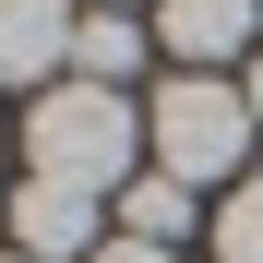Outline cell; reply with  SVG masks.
<instances>
[{"instance_id":"obj_1","label":"cell","mask_w":263,"mask_h":263,"mask_svg":"<svg viewBox=\"0 0 263 263\" xmlns=\"http://www.w3.org/2000/svg\"><path fill=\"white\" fill-rule=\"evenodd\" d=\"M24 156H36V180L108 203V192L144 180V120H132L120 84H48V96L24 108Z\"/></svg>"},{"instance_id":"obj_2","label":"cell","mask_w":263,"mask_h":263,"mask_svg":"<svg viewBox=\"0 0 263 263\" xmlns=\"http://www.w3.org/2000/svg\"><path fill=\"white\" fill-rule=\"evenodd\" d=\"M251 96L239 84H215V72H167L156 84V108H144V167H167L180 192H203V180H228L239 192V156H251Z\"/></svg>"},{"instance_id":"obj_3","label":"cell","mask_w":263,"mask_h":263,"mask_svg":"<svg viewBox=\"0 0 263 263\" xmlns=\"http://www.w3.org/2000/svg\"><path fill=\"white\" fill-rule=\"evenodd\" d=\"M96 192H60V180H24L12 192V251L24 263H96Z\"/></svg>"},{"instance_id":"obj_4","label":"cell","mask_w":263,"mask_h":263,"mask_svg":"<svg viewBox=\"0 0 263 263\" xmlns=\"http://www.w3.org/2000/svg\"><path fill=\"white\" fill-rule=\"evenodd\" d=\"M251 0H156V36H167V60H192V72H215V60H251Z\"/></svg>"},{"instance_id":"obj_5","label":"cell","mask_w":263,"mask_h":263,"mask_svg":"<svg viewBox=\"0 0 263 263\" xmlns=\"http://www.w3.org/2000/svg\"><path fill=\"white\" fill-rule=\"evenodd\" d=\"M72 0H0V84H48L72 60Z\"/></svg>"},{"instance_id":"obj_6","label":"cell","mask_w":263,"mask_h":263,"mask_svg":"<svg viewBox=\"0 0 263 263\" xmlns=\"http://www.w3.org/2000/svg\"><path fill=\"white\" fill-rule=\"evenodd\" d=\"M72 72L84 84H132V72H144V24H132V12H84L72 24Z\"/></svg>"},{"instance_id":"obj_7","label":"cell","mask_w":263,"mask_h":263,"mask_svg":"<svg viewBox=\"0 0 263 263\" xmlns=\"http://www.w3.org/2000/svg\"><path fill=\"white\" fill-rule=\"evenodd\" d=\"M180 228H192V192L167 180V167H144V180L120 192V239H156V251H180Z\"/></svg>"},{"instance_id":"obj_8","label":"cell","mask_w":263,"mask_h":263,"mask_svg":"<svg viewBox=\"0 0 263 263\" xmlns=\"http://www.w3.org/2000/svg\"><path fill=\"white\" fill-rule=\"evenodd\" d=\"M215 251H228V263H263V180H239L228 203H215Z\"/></svg>"},{"instance_id":"obj_9","label":"cell","mask_w":263,"mask_h":263,"mask_svg":"<svg viewBox=\"0 0 263 263\" xmlns=\"http://www.w3.org/2000/svg\"><path fill=\"white\" fill-rule=\"evenodd\" d=\"M96 263H180V251H156V239H96Z\"/></svg>"},{"instance_id":"obj_10","label":"cell","mask_w":263,"mask_h":263,"mask_svg":"<svg viewBox=\"0 0 263 263\" xmlns=\"http://www.w3.org/2000/svg\"><path fill=\"white\" fill-rule=\"evenodd\" d=\"M239 96H251V120H263V48H251V84H239Z\"/></svg>"},{"instance_id":"obj_11","label":"cell","mask_w":263,"mask_h":263,"mask_svg":"<svg viewBox=\"0 0 263 263\" xmlns=\"http://www.w3.org/2000/svg\"><path fill=\"white\" fill-rule=\"evenodd\" d=\"M0 263H24V251H0Z\"/></svg>"}]
</instances>
